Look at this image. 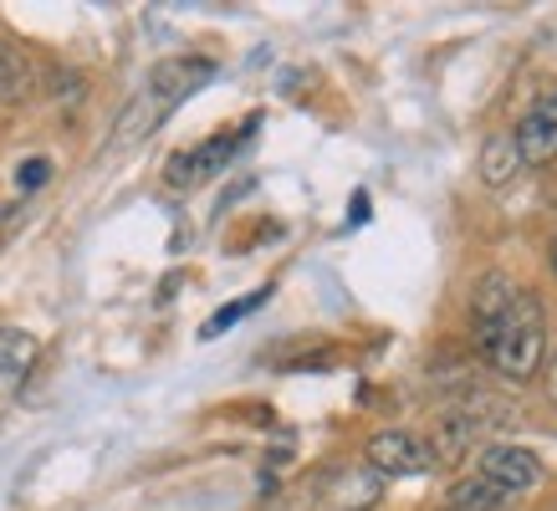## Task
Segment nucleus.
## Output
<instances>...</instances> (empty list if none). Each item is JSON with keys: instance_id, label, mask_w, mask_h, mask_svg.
Segmentation results:
<instances>
[{"instance_id": "obj_1", "label": "nucleus", "mask_w": 557, "mask_h": 511, "mask_svg": "<svg viewBox=\"0 0 557 511\" xmlns=\"http://www.w3.org/2000/svg\"><path fill=\"white\" fill-rule=\"evenodd\" d=\"M486 363L511 384H527V378L542 369V353H547V317H542V302L532 291H517L511 307L496 317L491 327L475 333Z\"/></svg>"}, {"instance_id": "obj_2", "label": "nucleus", "mask_w": 557, "mask_h": 511, "mask_svg": "<svg viewBox=\"0 0 557 511\" xmlns=\"http://www.w3.org/2000/svg\"><path fill=\"white\" fill-rule=\"evenodd\" d=\"M369 471L373 476H424V471H435V456L409 429H379L369 440Z\"/></svg>"}, {"instance_id": "obj_3", "label": "nucleus", "mask_w": 557, "mask_h": 511, "mask_svg": "<svg viewBox=\"0 0 557 511\" xmlns=\"http://www.w3.org/2000/svg\"><path fill=\"white\" fill-rule=\"evenodd\" d=\"M210 77H215V62H210V57H170V62L153 67V77H149L144 92H149L164 113H174V108H180L195 87L210 83Z\"/></svg>"}, {"instance_id": "obj_4", "label": "nucleus", "mask_w": 557, "mask_h": 511, "mask_svg": "<svg viewBox=\"0 0 557 511\" xmlns=\"http://www.w3.org/2000/svg\"><path fill=\"white\" fill-rule=\"evenodd\" d=\"M475 476H486L491 486H502L507 496H522L542 481V460L532 450H522V445H486Z\"/></svg>"}, {"instance_id": "obj_5", "label": "nucleus", "mask_w": 557, "mask_h": 511, "mask_svg": "<svg viewBox=\"0 0 557 511\" xmlns=\"http://www.w3.org/2000/svg\"><path fill=\"white\" fill-rule=\"evenodd\" d=\"M236 149H240V134H215L210 144H200V149L174 153L164 179H170L174 189H195V185H205V179H215V174L231 164V153Z\"/></svg>"}, {"instance_id": "obj_6", "label": "nucleus", "mask_w": 557, "mask_h": 511, "mask_svg": "<svg viewBox=\"0 0 557 511\" xmlns=\"http://www.w3.org/2000/svg\"><path fill=\"white\" fill-rule=\"evenodd\" d=\"M486 420L471 414V409H450V414H440L435 425H430V456L435 465H460V460L471 456V445H481L486 435Z\"/></svg>"}, {"instance_id": "obj_7", "label": "nucleus", "mask_w": 557, "mask_h": 511, "mask_svg": "<svg viewBox=\"0 0 557 511\" xmlns=\"http://www.w3.org/2000/svg\"><path fill=\"white\" fill-rule=\"evenodd\" d=\"M384 496V476H373L369 465H338L322 481V507L333 511H369Z\"/></svg>"}, {"instance_id": "obj_8", "label": "nucleus", "mask_w": 557, "mask_h": 511, "mask_svg": "<svg viewBox=\"0 0 557 511\" xmlns=\"http://www.w3.org/2000/svg\"><path fill=\"white\" fill-rule=\"evenodd\" d=\"M511 144L522 153V164H553L557 159V92H547V98L517 123Z\"/></svg>"}, {"instance_id": "obj_9", "label": "nucleus", "mask_w": 557, "mask_h": 511, "mask_svg": "<svg viewBox=\"0 0 557 511\" xmlns=\"http://www.w3.org/2000/svg\"><path fill=\"white\" fill-rule=\"evenodd\" d=\"M36 363V338L32 333H21V327H0V409H5V399L26 384V374H32Z\"/></svg>"}, {"instance_id": "obj_10", "label": "nucleus", "mask_w": 557, "mask_h": 511, "mask_svg": "<svg viewBox=\"0 0 557 511\" xmlns=\"http://www.w3.org/2000/svg\"><path fill=\"white\" fill-rule=\"evenodd\" d=\"M522 174V153H517V144H511V134H491L486 149H481V179L486 185H511Z\"/></svg>"}, {"instance_id": "obj_11", "label": "nucleus", "mask_w": 557, "mask_h": 511, "mask_svg": "<svg viewBox=\"0 0 557 511\" xmlns=\"http://www.w3.org/2000/svg\"><path fill=\"white\" fill-rule=\"evenodd\" d=\"M517 496H507L502 486H491L486 476H466L450 486V501L445 507H460V511H507Z\"/></svg>"}, {"instance_id": "obj_12", "label": "nucleus", "mask_w": 557, "mask_h": 511, "mask_svg": "<svg viewBox=\"0 0 557 511\" xmlns=\"http://www.w3.org/2000/svg\"><path fill=\"white\" fill-rule=\"evenodd\" d=\"M159 123H164V108H159L149 92H138V98L123 108V119H119V128H113V138H119V144H138V138H149Z\"/></svg>"}, {"instance_id": "obj_13", "label": "nucleus", "mask_w": 557, "mask_h": 511, "mask_svg": "<svg viewBox=\"0 0 557 511\" xmlns=\"http://www.w3.org/2000/svg\"><path fill=\"white\" fill-rule=\"evenodd\" d=\"M511 297H517V287H511L507 276H486L481 287H475V297H471V317H475V333L481 327H491L502 312L511 307Z\"/></svg>"}, {"instance_id": "obj_14", "label": "nucleus", "mask_w": 557, "mask_h": 511, "mask_svg": "<svg viewBox=\"0 0 557 511\" xmlns=\"http://www.w3.org/2000/svg\"><path fill=\"white\" fill-rule=\"evenodd\" d=\"M32 98V62L16 47H0V102Z\"/></svg>"}, {"instance_id": "obj_15", "label": "nucleus", "mask_w": 557, "mask_h": 511, "mask_svg": "<svg viewBox=\"0 0 557 511\" xmlns=\"http://www.w3.org/2000/svg\"><path fill=\"white\" fill-rule=\"evenodd\" d=\"M261 302H267V291H251V297H240L236 307H225V312H215V317H210V323H205L200 333H205V338H215V333H225V327H231V323H240L246 312H256V307H261Z\"/></svg>"}, {"instance_id": "obj_16", "label": "nucleus", "mask_w": 557, "mask_h": 511, "mask_svg": "<svg viewBox=\"0 0 557 511\" xmlns=\"http://www.w3.org/2000/svg\"><path fill=\"white\" fill-rule=\"evenodd\" d=\"M47 179H51V164H47V159H26V164L16 170V185L26 189V195H32V189H41Z\"/></svg>"}, {"instance_id": "obj_17", "label": "nucleus", "mask_w": 557, "mask_h": 511, "mask_svg": "<svg viewBox=\"0 0 557 511\" xmlns=\"http://www.w3.org/2000/svg\"><path fill=\"white\" fill-rule=\"evenodd\" d=\"M21 225V204H0V246L11 240V230Z\"/></svg>"}, {"instance_id": "obj_18", "label": "nucleus", "mask_w": 557, "mask_h": 511, "mask_svg": "<svg viewBox=\"0 0 557 511\" xmlns=\"http://www.w3.org/2000/svg\"><path fill=\"white\" fill-rule=\"evenodd\" d=\"M547 389H553V399H557V358H553V369H547Z\"/></svg>"}, {"instance_id": "obj_19", "label": "nucleus", "mask_w": 557, "mask_h": 511, "mask_svg": "<svg viewBox=\"0 0 557 511\" xmlns=\"http://www.w3.org/2000/svg\"><path fill=\"white\" fill-rule=\"evenodd\" d=\"M553 276H557V240H553Z\"/></svg>"}, {"instance_id": "obj_20", "label": "nucleus", "mask_w": 557, "mask_h": 511, "mask_svg": "<svg viewBox=\"0 0 557 511\" xmlns=\"http://www.w3.org/2000/svg\"><path fill=\"white\" fill-rule=\"evenodd\" d=\"M445 511H460V507H445Z\"/></svg>"}]
</instances>
